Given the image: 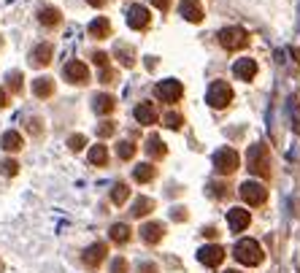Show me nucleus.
<instances>
[{
  "label": "nucleus",
  "mask_w": 300,
  "mask_h": 273,
  "mask_svg": "<svg viewBox=\"0 0 300 273\" xmlns=\"http://www.w3.org/2000/svg\"><path fill=\"white\" fill-rule=\"evenodd\" d=\"M233 254H236V260L241 265H249V268H255L265 260V252H262V246L255 238H241L236 243V249H233Z\"/></svg>",
  "instance_id": "obj_1"
},
{
  "label": "nucleus",
  "mask_w": 300,
  "mask_h": 273,
  "mask_svg": "<svg viewBox=\"0 0 300 273\" xmlns=\"http://www.w3.org/2000/svg\"><path fill=\"white\" fill-rule=\"evenodd\" d=\"M89 163L92 165H98V168H103V165H108V149H106V144H95L89 149Z\"/></svg>",
  "instance_id": "obj_25"
},
{
  "label": "nucleus",
  "mask_w": 300,
  "mask_h": 273,
  "mask_svg": "<svg viewBox=\"0 0 300 273\" xmlns=\"http://www.w3.org/2000/svg\"><path fill=\"white\" fill-rule=\"evenodd\" d=\"M87 3H89L92 8H100V6H106V0H87Z\"/></svg>",
  "instance_id": "obj_45"
},
{
  "label": "nucleus",
  "mask_w": 300,
  "mask_h": 273,
  "mask_svg": "<svg viewBox=\"0 0 300 273\" xmlns=\"http://www.w3.org/2000/svg\"><path fill=\"white\" fill-rule=\"evenodd\" d=\"M154 6L157 8H168V0H154Z\"/></svg>",
  "instance_id": "obj_46"
},
{
  "label": "nucleus",
  "mask_w": 300,
  "mask_h": 273,
  "mask_svg": "<svg viewBox=\"0 0 300 273\" xmlns=\"http://www.w3.org/2000/svg\"><path fill=\"white\" fill-rule=\"evenodd\" d=\"M114 130H117L114 122H100V125H98V135L100 138H108V135H114Z\"/></svg>",
  "instance_id": "obj_35"
},
{
  "label": "nucleus",
  "mask_w": 300,
  "mask_h": 273,
  "mask_svg": "<svg viewBox=\"0 0 300 273\" xmlns=\"http://www.w3.org/2000/svg\"><path fill=\"white\" fill-rule=\"evenodd\" d=\"M92 60H95L100 68H106V65H108V52H95V54H92Z\"/></svg>",
  "instance_id": "obj_39"
},
{
  "label": "nucleus",
  "mask_w": 300,
  "mask_h": 273,
  "mask_svg": "<svg viewBox=\"0 0 300 273\" xmlns=\"http://www.w3.org/2000/svg\"><path fill=\"white\" fill-rule=\"evenodd\" d=\"M219 43H222V49H227V52L246 49L249 33L243 30V27H224V30H219Z\"/></svg>",
  "instance_id": "obj_3"
},
{
  "label": "nucleus",
  "mask_w": 300,
  "mask_h": 273,
  "mask_svg": "<svg viewBox=\"0 0 300 273\" xmlns=\"http://www.w3.org/2000/svg\"><path fill=\"white\" fill-rule=\"evenodd\" d=\"M179 14L184 16L187 22L198 25V22H203V3H200V0H181V3H179Z\"/></svg>",
  "instance_id": "obj_12"
},
{
  "label": "nucleus",
  "mask_w": 300,
  "mask_h": 273,
  "mask_svg": "<svg viewBox=\"0 0 300 273\" xmlns=\"http://www.w3.org/2000/svg\"><path fill=\"white\" fill-rule=\"evenodd\" d=\"M87 33L92 35V38L103 41V38H108V35H111V22L106 19V16H98V19H92V22H89Z\"/></svg>",
  "instance_id": "obj_17"
},
{
  "label": "nucleus",
  "mask_w": 300,
  "mask_h": 273,
  "mask_svg": "<svg viewBox=\"0 0 300 273\" xmlns=\"http://www.w3.org/2000/svg\"><path fill=\"white\" fill-rule=\"evenodd\" d=\"M141 270H144V273H157V265H154V262H144Z\"/></svg>",
  "instance_id": "obj_43"
},
{
  "label": "nucleus",
  "mask_w": 300,
  "mask_h": 273,
  "mask_svg": "<svg viewBox=\"0 0 300 273\" xmlns=\"http://www.w3.org/2000/svg\"><path fill=\"white\" fill-rule=\"evenodd\" d=\"M165 235V228L160 222H146L144 228H141V238H144L146 243H160Z\"/></svg>",
  "instance_id": "obj_16"
},
{
  "label": "nucleus",
  "mask_w": 300,
  "mask_h": 273,
  "mask_svg": "<svg viewBox=\"0 0 300 273\" xmlns=\"http://www.w3.org/2000/svg\"><path fill=\"white\" fill-rule=\"evenodd\" d=\"M38 19H41V25H46V27H57L60 19H62V14H60V8H54V6H41Z\"/></svg>",
  "instance_id": "obj_20"
},
{
  "label": "nucleus",
  "mask_w": 300,
  "mask_h": 273,
  "mask_svg": "<svg viewBox=\"0 0 300 273\" xmlns=\"http://www.w3.org/2000/svg\"><path fill=\"white\" fill-rule=\"evenodd\" d=\"M0 149H3V152H19L22 149V133H16V130L3 133L0 135Z\"/></svg>",
  "instance_id": "obj_18"
},
{
  "label": "nucleus",
  "mask_w": 300,
  "mask_h": 273,
  "mask_svg": "<svg viewBox=\"0 0 300 273\" xmlns=\"http://www.w3.org/2000/svg\"><path fill=\"white\" fill-rule=\"evenodd\" d=\"M114 106H117V100L111 95H95V103H92L95 114H100V117H108L111 111H114Z\"/></svg>",
  "instance_id": "obj_23"
},
{
  "label": "nucleus",
  "mask_w": 300,
  "mask_h": 273,
  "mask_svg": "<svg viewBox=\"0 0 300 273\" xmlns=\"http://www.w3.org/2000/svg\"><path fill=\"white\" fill-rule=\"evenodd\" d=\"M130 197V187L127 184H114V190H111V200H114V206H122Z\"/></svg>",
  "instance_id": "obj_29"
},
{
  "label": "nucleus",
  "mask_w": 300,
  "mask_h": 273,
  "mask_svg": "<svg viewBox=\"0 0 300 273\" xmlns=\"http://www.w3.org/2000/svg\"><path fill=\"white\" fill-rule=\"evenodd\" d=\"M205 100H209L211 108H227L230 100H233V89L227 81H214L209 92H205Z\"/></svg>",
  "instance_id": "obj_5"
},
{
  "label": "nucleus",
  "mask_w": 300,
  "mask_h": 273,
  "mask_svg": "<svg viewBox=\"0 0 300 273\" xmlns=\"http://www.w3.org/2000/svg\"><path fill=\"white\" fill-rule=\"evenodd\" d=\"M22 73L19 71H11V73H8V89H11L14 92V95H22Z\"/></svg>",
  "instance_id": "obj_31"
},
{
  "label": "nucleus",
  "mask_w": 300,
  "mask_h": 273,
  "mask_svg": "<svg viewBox=\"0 0 300 273\" xmlns=\"http://www.w3.org/2000/svg\"><path fill=\"white\" fill-rule=\"evenodd\" d=\"M6 106H8V92L0 87V108H6Z\"/></svg>",
  "instance_id": "obj_44"
},
{
  "label": "nucleus",
  "mask_w": 300,
  "mask_h": 273,
  "mask_svg": "<svg viewBox=\"0 0 300 273\" xmlns=\"http://www.w3.org/2000/svg\"><path fill=\"white\" fill-rule=\"evenodd\" d=\"M84 144H87V138H84L81 133H76V135H71V138H68V146H71V152H81V149H84Z\"/></svg>",
  "instance_id": "obj_34"
},
{
  "label": "nucleus",
  "mask_w": 300,
  "mask_h": 273,
  "mask_svg": "<svg viewBox=\"0 0 300 273\" xmlns=\"http://www.w3.org/2000/svg\"><path fill=\"white\" fill-rule=\"evenodd\" d=\"M149 22H152V11H149L146 6L133 3V6L127 8V25L133 27V30H146Z\"/></svg>",
  "instance_id": "obj_8"
},
{
  "label": "nucleus",
  "mask_w": 300,
  "mask_h": 273,
  "mask_svg": "<svg viewBox=\"0 0 300 273\" xmlns=\"http://www.w3.org/2000/svg\"><path fill=\"white\" fill-rule=\"evenodd\" d=\"M198 260L203 262V265H209V268H217V265H222V260H224V249L219 246V243H209V246L198 249Z\"/></svg>",
  "instance_id": "obj_10"
},
{
  "label": "nucleus",
  "mask_w": 300,
  "mask_h": 273,
  "mask_svg": "<svg viewBox=\"0 0 300 273\" xmlns=\"http://www.w3.org/2000/svg\"><path fill=\"white\" fill-rule=\"evenodd\" d=\"M0 46H3V38H0Z\"/></svg>",
  "instance_id": "obj_49"
},
{
  "label": "nucleus",
  "mask_w": 300,
  "mask_h": 273,
  "mask_svg": "<svg viewBox=\"0 0 300 273\" xmlns=\"http://www.w3.org/2000/svg\"><path fill=\"white\" fill-rule=\"evenodd\" d=\"M0 270H3V260H0Z\"/></svg>",
  "instance_id": "obj_48"
},
{
  "label": "nucleus",
  "mask_w": 300,
  "mask_h": 273,
  "mask_svg": "<svg viewBox=\"0 0 300 273\" xmlns=\"http://www.w3.org/2000/svg\"><path fill=\"white\" fill-rule=\"evenodd\" d=\"M203 235H205V238H217L219 230L217 228H203Z\"/></svg>",
  "instance_id": "obj_42"
},
{
  "label": "nucleus",
  "mask_w": 300,
  "mask_h": 273,
  "mask_svg": "<svg viewBox=\"0 0 300 273\" xmlns=\"http://www.w3.org/2000/svg\"><path fill=\"white\" fill-rule=\"evenodd\" d=\"M27 130H30L33 135H41V133H43V125H41V119H38V117H30V119H27Z\"/></svg>",
  "instance_id": "obj_36"
},
{
  "label": "nucleus",
  "mask_w": 300,
  "mask_h": 273,
  "mask_svg": "<svg viewBox=\"0 0 300 273\" xmlns=\"http://www.w3.org/2000/svg\"><path fill=\"white\" fill-rule=\"evenodd\" d=\"M211 195L224 197V195H227V190H224V184H211Z\"/></svg>",
  "instance_id": "obj_41"
},
{
  "label": "nucleus",
  "mask_w": 300,
  "mask_h": 273,
  "mask_svg": "<svg viewBox=\"0 0 300 273\" xmlns=\"http://www.w3.org/2000/svg\"><path fill=\"white\" fill-rule=\"evenodd\" d=\"M154 92H157V98L165 100V103H179L181 95H184V84L176 81V79H165V81L157 84Z\"/></svg>",
  "instance_id": "obj_7"
},
{
  "label": "nucleus",
  "mask_w": 300,
  "mask_h": 273,
  "mask_svg": "<svg viewBox=\"0 0 300 273\" xmlns=\"http://www.w3.org/2000/svg\"><path fill=\"white\" fill-rule=\"evenodd\" d=\"M233 76L241 79V81H251L257 76V62L251 57H241L236 60V65H233Z\"/></svg>",
  "instance_id": "obj_13"
},
{
  "label": "nucleus",
  "mask_w": 300,
  "mask_h": 273,
  "mask_svg": "<svg viewBox=\"0 0 300 273\" xmlns=\"http://www.w3.org/2000/svg\"><path fill=\"white\" fill-rule=\"evenodd\" d=\"M52 54H54L52 43H38L30 52V65H33V68H46V65L52 62Z\"/></svg>",
  "instance_id": "obj_14"
},
{
  "label": "nucleus",
  "mask_w": 300,
  "mask_h": 273,
  "mask_svg": "<svg viewBox=\"0 0 300 273\" xmlns=\"http://www.w3.org/2000/svg\"><path fill=\"white\" fill-rule=\"evenodd\" d=\"M146 154L152 157V160H160V157L168 154V149H165V144H163L160 135H149L146 138Z\"/></svg>",
  "instance_id": "obj_22"
},
{
  "label": "nucleus",
  "mask_w": 300,
  "mask_h": 273,
  "mask_svg": "<svg viewBox=\"0 0 300 273\" xmlns=\"http://www.w3.org/2000/svg\"><path fill=\"white\" fill-rule=\"evenodd\" d=\"M114 57H119V62L125 65V68H133V65H135V52L127 49L125 43H119L117 49H114Z\"/></svg>",
  "instance_id": "obj_28"
},
{
  "label": "nucleus",
  "mask_w": 300,
  "mask_h": 273,
  "mask_svg": "<svg viewBox=\"0 0 300 273\" xmlns=\"http://www.w3.org/2000/svg\"><path fill=\"white\" fill-rule=\"evenodd\" d=\"M130 265H127V260L125 257H117L114 262H111V273H127Z\"/></svg>",
  "instance_id": "obj_37"
},
{
  "label": "nucleus",
  "mask_w": 300,
  "mask_h": 273,
  "mask_svg": "<svg viewBox=\"0 0 300 273\" xmlns=\"http://www.w3.org/2000/svg\"><path fill=\"white\" fill-rule=\"evenodd\" d=\"M135 119L141 122V125H154L157 122V108L152 106V103H138L135 106Z\"/></svg>",
  "instance_id": "obj_19"
},
{
  "label": "nucleus",
  "mask_w": 300,
  "mask_h": 273,
  "mask_svg": "<svg viewBox=\"0 0 300 273\" xmlns=\"http://www.w3.org/2000/svg\"><path fill=\"white\" fill-rule=\"evenodd\" d=\"M238 165H241V157H238L236 149H230V146H224L214 154V168H217V173H222V176L236 173Z\"/></svg>",
  "instance_id": "obj_4"
},
{
  "label": "nucleus",
  "mask_w": 300,
  "mask_h": 273,
  "mask_svg": "<svg viewBox=\"0 0 300 273\" xmlns=\"http://www.w3.org/2000/svg\"><path fill=\"white\" fill-rule=\"evenodd\" d=\"M224 273H238V270H224Z\"/></svg>",
  "instance_id": "obj_47"
},
{
  "label": "nucleus",
  "mask_w": 300,
  "mask_h": 273,
  "mask_svg": "<svg viewBox=\"0 0 300 273\" xmlns=\"http://www.w3.org/2000/svg\"><path fill=\"white\" fill-rule=\"evenodd\" d=\"M117 154L122 160H133L135 157V144H130V141H122V144L117 146Z\"/></svg>",
  "instance_id": "obj_33"
},
{
  "label": "nucleus",
  "mask_w": 300,
  "mask_h": 273,
  "mask_svg": "<svg viewBox=\"0 0 300 273\" xmlns=\"http://www.w3.org/2000/svg\"><path fill=\"white\" fill-rule=\"evenodd\" d=\"M108 235H111V241H114V243H127L130 238H133V230H130V224L117 222V224H111Z\"/></svg>",
  "instance_id": "obj_21"
},
{
  "label": "nucleus",
  "mask_w": 300,
  "mask_h": 273,
  "mask_svg": "<svg viewBox=\"0 0 300 273\" xmlns=\"http://www.w3.org/2000/svg\"><path fill=\"white\" fill-rule=\"evenodd\" d=\"M154 165L152 163H141V165H135V171H133V178H135V181L138 184H146V181H152V178H154Z\"/></svg>",
  "instance_id": "obj_26"
},
{
  "label": "nucleus",
  "mask_w": 300,
  "mask_h": 273,
  "mask_svg": "<svg viewBox=\"0 0 300 273\" xmlns=\"http://www.w3.org/2000/svg\"><path fill=\"white\" fill-rule=\"evenodd\" d=\"M33 92H35V98H41V100H46V98H52L54 95V81L52 79H35L33 81Z\"/></svg>",
  "instance_id": "obj_24"
},
{
  "label": "nucleus",
  "mask_w": 300,
  "mask_h": 273,
  "mask_svg": "<svg viewBox=\"0 0 300 273\" xmlns=\"http://www.w3.org/2000/svg\"><path fill=\"white\" fill-rule=\"evenodd\" d=\"M163 125H165L168 130H181L184 117H181V114H176V111H171V114H165V117H163Z\"/></svg>",
  "instance_id": "obj_30"
},
{
  "label": "nucleus",
  "mask_w": 300,
  "mask_h": 273,
  "mask_svg": "<svg viewBox=\"0 0 300 273\" xmlns=\"http://www.w3.org/2000/svg\"><path fill=\"white\" fill-rule=\"evenodd\" d=\"M249 222H251V216L246 209H230L227 211V224H230V230L233 233H241V230H246L249 228Z\"/></svg>",
  "instance_id": "obj_15"
},
{
  "label": "nucleus",
  "mask_w": 300,
  "mask_h": 273,
  "mask_svg": "<svg viewBox=\"0 0 300 273\" xmlns=\"http://www.w3.org/2000/svg\"><path fill=\"white\" fill-rule=\"evenodd\" d=\"M171 219H173V222H184V219H187V211L179 206V209H173V211H171Z\"/></svg>",
  "instance_id": "obj_40"
},
{
  "label": "nucleus",
  "mask_w": 300,
  "mask_h": 273,
  "mask_svg": "<svg viewBox=\"0 0 300 273\" xmlns=\"http://www.w3.org/2000/svg\"><path fill=\"white\" fill-rule=\"evenodd\" d=\"M62 76L71 84H87L89 81V68H87V62H81V60H71V62H65Z\"/></svg>",
  "instance_id": "obj_9"
},
{
  "label": "nucleus",
  "mask_w": 300,
  "mask_h": 273,
  "mask_svg": "<svg viewBox=\"0 0 300 273\" xmlns=\"http://www.w3.org/2000/svg\"><path fill=\"white\" fill-rule=\"evenodd\" d=\"M246 163H249V171L255 176H260V178L270 176V152H268L265 144H251L249 154H246Z\"/></svg>",
  "instance_id": "obj_2"
},
{
  "label": "nucleus",
  "mask_w": 300,
  "mask_h": 273,
  "mask_svg": "<svg viewBox=\"0 0 300 273\" xmlns=\"http://www.w3.org/2000/svg\"><path fill=\"white\" fill-rule=\"evenodd\" d=\"M0 173H3V176H8V178H11V176H16V173H19V163H16L14 157L3 160V163H0Z\"/></svg>",
  "instance_id": "obj_32"
},
{
  "label": "nucleus",
  "mask_w": 300,
  "mask_h": 273,
  "mask_svg": "<svg viewBox=\"0 0 300 273\" xmlns=\"http://www.w3.org/2000/svg\"><path fill=\"white\" fill-rule=\"evenodd\" d=\"M152 211H154V200H152V197H138V200L133 203V216H138V219H141V216H149Z\"/></svg>",
  "instance_id": "obj_27"
},
{
  "label": "nucleus",
  "mask_w": 300,
  "mask_h": 273,
  "mask_svg": "<svg viewBox=\"0 0 300 273\" xmlns=\"http://www.w3.org/2000/svg\"><path fill=\"white\" fill-rule=\"evenodd\" d=\"M100 81H103V84H114V81H117V73L111 71V68H103V71H100Z\"/></svg>",
  "instance_id": "obj_38"
},
{
  "label": "nucleus",
  "mask_w": 300,
  "mask_h": 273,
  "mask_svg": "<svg viewBox=\"0 0 300 273\" xmlns=\"http://www.w3.org/2000/svg\"><path fill=\"white\" fill-rule=\"evenodd\" d=\"M238 192L243 197V203H249V206H262L268 200V190L260 181H243Z\"/></svg>",
  "instance_id": "obj_6"
},
{
  "label": "nucleus",
  "mask_w": 300,
  "mask_h": 273,
  "mask_svg": "<svg viewBox=\"0 0 300 273\" xmlns=\"http://www.w3.org/2000/svg\"><path fill=\"white\" fill-rule=\"evenodd\" d=\"M106 254H108V246H106V243H92V246L81 254V260H84V265H87L89 270H98L100 262L106 260Z\"/></svg>",
  "instance_id": "obj_11"
}]
</instances>
